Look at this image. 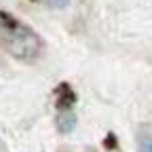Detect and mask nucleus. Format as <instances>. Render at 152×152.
Returning <instances> with one entry per match:
<instances>
[{"instance_id":"3","label":"nucleus","mask_w":152,"mask_h":152,"mask_svg":"<svg viewBox=\"0 0 152 152\" xmlns=\"http://www.w3.org/2000/svg\"><path fill=\"white\" fill-rule=\"evenodd\" d=\"M74 102H76V95H74V91L70 89V85H61L59 89H57V99H55L57 108L68 110Z\"/></svg>"},{"instance_id":"5","label":"nucleus","mask_w":152,"mask_h":152,"mask_svg":"<svg viewBox=\"0 0 152 152\" xmlns=\"http://www.w3.org/2000/svg\"><path fill=\"white\" fill-rule=\"evenodd\" d=\"M140 150H142V152H152V140H144V142L140 144Z\"/></svg>"},{"instance_id":"6","label":"nucleus","mask_w":152,"mask_h":152,"mask_svg":"<svg viewBox=\"0 0 152 152\" xmlns=\"http://www.w3.org/2000/svg\"><path fill=\"white\" fill-rule=\"evenodd\" d=\"M0 152H11V150H9V146L4 144V140H2V137H0Z\"/></svg>"},{"instance_id":"1","label":"nucleus","mask_w":152,"mask_h":152,"mask_svg":"<svg viewBox=\"0 0 152 152\" xmlns=\"http://www.w3.org/2000/svg\"><path fill=\"white\" fill-rule=\"evenodd\" d=\"M0 42L19 61L32 64L42 53V38L17 17L0 11Z\"/></svg>"},{"instance_id":"2","label":"nucleus","mask_w":152,"mask_h":152,"mask_svg":"<svg viewBox=\"0 0 152 152\" xmlns=\"http://www.w3.org/2000/svg\"><path fill=\"white\" fill-rule=\"evenodd\" d=\"M55 127L59 133H64V135H68V133L74 131L76 127V116H74V112L68 108V110H61L59 114H57V118H55Z\"/></svg>"},{"instance_id":"4","label":"nucleus","mask_w":152,"mask_h":152,"mask_svg":"<svg viewBox=\"0 0 152 152\" xmlns=\"http://www.w3.org/2000/svg\"><path fill=\"white\" fill-rule=\"evenodd\" d=\"M45 2H47L49 7H53V9H66L72 0H45Z\"/></svg>"}]
</instances>
